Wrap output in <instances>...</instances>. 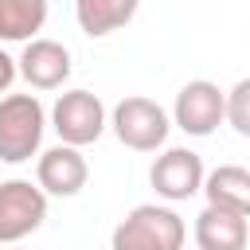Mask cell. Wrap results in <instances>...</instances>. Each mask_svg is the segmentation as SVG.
I'll return each mask as SVG.
<instances>
[{
  "instance_id": "2e32d148",
  "label": "cell",
  "mask_w": 250,
  "mask_h": 250,
  "mask_svg": "<svg viewBox=\"0 0 250 250\" xmlns=\"http://www.w3.org/2000/svg\"><path fill=\"white\" fill-rule=\"evenodd\" d=\"M16 250H20V246H16Z\"/></svg>"
},
{
  "instance_id": "9a60e30c",
  "label": "cell",
  "mask_w": 250,
  "mask_h": 250,
  "mask_svg": "<svg viewBox=\"0 0 250 250\" xmlns=\"http://www.w3.org/2000/svg\"><path fill=\"white\" fill-rule=\"evenodd\" d=\"M16 74H20V66H16V59L0 47V98H8V90H12V82H16Z\"/></svg>"
},
{
  "instance_id": "5bb4252c",
  "label": "cell",
  "mask_w": 250,
  "mask_h": 250,
  "mask_svg": "<svg viewBox=\"0 0 250 250\" xmlns=\"http://www.w3.org/2000/svg\"><path fill=\"white\" fill-rule=\"evenodd\" d=\"M227 125L238 137H250V78H238L227 90Z\"/></svg>"
},
{
  "instance_id": "6da1fadb",
  "label": "cell",
  "mask_w": 250,
  "mask_h": 250,
  "mask_svg": "<svg viewBox=\"0 0 250 250\" xmlns=\"http://www.w3.org/2000/svg\"><path fill=\"white\" fill-rule=\"evenodd\" d=\"M188 223L164 203H137L109 234V250H184Z\"/></svg>"
},
{
  "instance_id": "30bf717a",
  "label": "cell",
  "mask_w": 250,
  "mask_h": 250,
  "mask_svg": "<svg viewBox=\"0 0 250 250\" xmlns=\"http://www.w3.org/2000/svg\"><path fill=\"white\" fill-rule=\"evenodd\" d=\"M195 246L199 250H246L250 246V219L230 215L223 207H203L195 215Z\"/></svg>"
},
{
  "instance_id": "9c48e42d",
  "label": "cell",
  "mask_w": 250,
  "mask_h": 250,
  "mask_svg": "<svg viewBox=\"0 0 250 250\" xmlns=\"http://www.w3.org/2000/svg\"><path fill=\"white\" fill-rule=\"evenodd\" d=\"M20 78L31 90H62V82L70 78V51L59 39H31L23 47V55L16 59Z\"/></svg>"
},
{
  "instance_id": "7a4b0ae2",
  "label": "cell",
  "mask_w": 250,
  "mask_h": 250,
  "mask_svg": "<svg viewBox=\"0 0 250 250\" xmlns=\"http://www.w3.org/2000/svg\"><path fill=\"white\" fill-rule=\"evenodd\" d=\"M43 129H47V109L35 94L0 98V160L4 164H23L31 156L39 160Z\"/></svg>"
},
{
  "instance_id": "8992f818",
  "label": "cell",
  "mask_w": 250,
  "mask_h": 250,
  "mask_svg": "<svg viewBox=\"0 0 250 250\" xmlns=\"http://www.w3.org/2000/svg\"><path fill=\"white\" fill-rule=\"evenodd\" d=\"M47 219V195L31 180H4L0 184V242L16 246L27 234H35Z\"/></svg>"
},
{
  "instance_id": "4fadbf2b",
  "label": "cell",
  "mask_w": 250,
  "mask_h": 250,
  "mask_svg": "<svg viewBox=\"0 0 250 250\" xmlns=\"http://www.w3.org/2000/svg\"><path fill=\"white\" fill-rule=\"evenodd\" d=\"M47 23V0H0V43H31Z\"/></svg>"
},
{
  "instance_id": "3957f363",
  "label": "cell",
  "mask_w": 250,
  "mask_h": 250,
  "mask_svg": "<svg viewBox=\"0 0 250 250\" xmlns=\"http://www.w3.org/2000/svg\"><path fill=\"white\" fill-rule=\"evenodd\" d=\"M109 129H113V137L125 148H133V152H156V148H164V141L172 133V113L160 102L145 98V94H129V98H121L113 105Z\"/></svg>"
},
{
  "instance_id": "52a82bcc",
  "label": "cell",
  "mask_w": 250,
  "mask_h": 250,
  "mask_svg": "<svg viewBox=\"0 0 250 250\" xmlns=\"http://www.w3.org/2000/svg\"><path fill=\"white\" fill-rule=\"evenodd\" d=\"M203 180H207L203 156H199L195 148H184V145L164 148V152L152 160V168H148V184H152V191H156L160 199H168V203H184V199H191L195 191H203Z\"/></svg>"
},
{
  "instance_id": "ba28073f",
  "label": "cell",
  "mask_w": 250,
  "mask_h": 250,
  "mask_svg": "<svg viewBox=\"0 0 250 250\" xmlns=\"http://www.w3.org/2000/svg\"><path fill=\"white\" fill-rule=\"evenodd\" d=\"M86 180H90V164H86L82 148L55 145V148H43L35 160V184L43 188V195L70 199L86 188Z\"/></svg>"
},
{
  "instance_id": "5b68a950",
  "label": "cell",
  "mask_w": 250,
  "mask_h": 250,
  "mask_svg": "<svg viewBox=\"0 0 250 250\" xmlns=\"http://www.w3.org/2000/svg\"><path fill=\"white\" fill-rule=\"evenodd\" d=\"M227 121V90H219L211 78H191L180 86L172 102V125L188 137H211Z\"/></svg>"
},
{
  "instance_id": "277c9868",
  "label": "cell",
  "mask_w": 250,
  "mask_h": 250,
  "mask_svg": "<svg viewBox=\"0 0 250 250\" xmlns=\"http://www.w3.org/2000/svg\"><path fill=\"white\" fill-rule=\"evenodd\" d=\"M51 129L59 133V145L86 148L109 129V113L94 90H62L51 105Z\"/></svg>"
},
{
  "instance_id": "7c38bea8",
  "label": "cell",
  "mask_w": 250,
  "mask_h": 250,
  "mask_svg": "<svg viewBox=\"0 0 250 250\" xmlns=\"http://www.w3.org/2000/svg\"><path fill=\"white\" fill-rule=\"evenodd\" d=\"M137 16V0H78L74 20L90 39H105L109 31L125 27Z\"/></svg>"
},
{
  "instance_id": "8fae6325",
  "label": "cell",
  "mask_w": 250,
  "mask_h": 250,
  "mask_svg": "<svg viewBox=\"0 0 250 250\" xmlns=\"http://www.w3.org/2000/svg\"><path fill=\"white\" fill-rule=\"evenodd\" d=\"M203 195H207V207H223L230 215L250 219V168H242V164L211 168L203 180Z\"/></svg>"
}]
</instances>
